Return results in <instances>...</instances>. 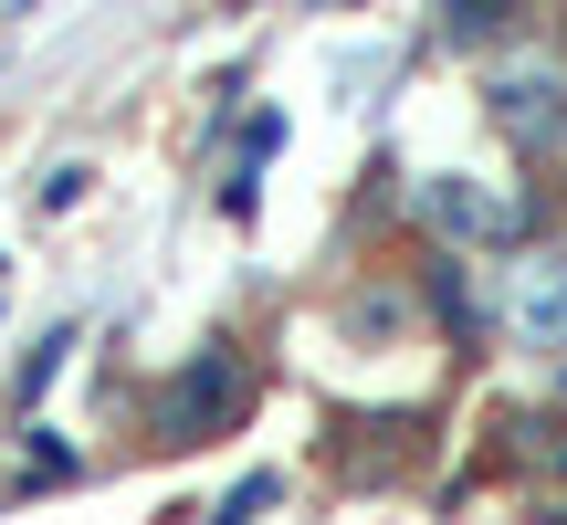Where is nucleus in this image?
I'll return each instance as SVG.
<instances>
[{
    "mask_svg": "<svg viewBox=\"0 0 567 525\" xmlns=\"http://www.w3.org/2000/svg\"><path fill=\"white\" fill-rule=\"evenodd\" d=\"M243 400H252V368H243V347L231 337H210L200 358H179L158 389H147V442H210V431H231L243 421Z\"/></svg>",
    "mask_w": 567,
    "mask_h": 525,
    "instance_id": "obj_1",
    "label": "nucleus"
},
{
    "mask_svg": "<svg viewBox=\"0 0 567 525\" xmlns=\"http://www.w3.org/2000/svg\"><path fill=\"white\" fill-rule=\"evenodd\" d=\"M484 95H494V116H505L536 158H557V147H567V63H557V42L515 32V53L484 74Z\"/></svg>",
    "mask_w": 567,
    "mask_h": 525,
    "instance_id": "obj_2",
    "label": "nucleus"
},
{
    "mask_svg": "<svg viewBox=\"0 0 567 525\" xmlns=\"http://www.w3.org/2000/svg\"><path fill=\"white\" fill-rule=\"evenodd\" d=\"M421 222L452 231V253H473V243L526 253V200H515L505 179H484V168H431L421 179Z\"/></svg>",
    "mask_w": 567,
    "mask_h": 525,
    "instance_id": "obj_3",
    "label": "nucleus"
},
{
    "mask_svg": "<svg viewBox=\"0 0 567 525\" xmlns=\"http://www.w3.org/2000/svg\"><path fill=\"white\" fill-rule=\"evenodd\" d=\"M494 326H505V347H526V358H567V253H505V274H494Z\"/></svg>",
    "mask_w": 567,
    "mask_h": 525,
    "instance_id": "obj_4",
    "label": "nucleus"
},
{
    "mask_svg": "<svg viewBox=\"0 0 567 525\" xmlns=\"http://www.w3.org/2000/svg\"><path fill=\"white\" fill-rule=\"evenodd\" d=\"M442 32L452 42H515V0H452Z\"/></svg>",
    "mask_w": 567,
    "mask_h": 525,
    "instance_id": "obj_5",
    "label": "nucleus"
},
{
    "mask_svg": "<svg viewBox=\"0 0 567 525\" xmlns=\"http://www.w3.org/2000/svg\"><path fill=\"white\" fill-rule=\"evenodd\" d=\"M274 494H284V473H252V484H231V494H221V515H210V525H252Z\"/></svg>",
    "mask_w": 567,
    "mask_h": 525,
    "instance_id": "obj_6",
    "label": "nucleus"
}]
</instances>
